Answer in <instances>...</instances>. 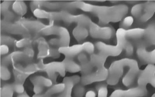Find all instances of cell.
<instances>
[{
	"mask_svg": "<svg viewBox=\"0 0 155 97\" xmlns=\"http://www.w3.org/2000/svg\"><path fill=\"white\" fill-rule=\"evenodd\" d=\"M70 9H77L90 12L98 18L99 25L106 26L110 23L121 21L128 13L129 7L125 4H119L112 6L92 5L83 2H69Z\"/></svg>",
	"mask_w": 155,
	"mask_h": 97,
	"instance_id": "1",
	"label": "cell"
},
{
	"mask_svg": "<svg viewBox=\"0 0 155 97\" xmlns=\"http://www.w3.org/2000/svg\"><path fill=\"white\" fill-rule=\"evenodd\" d=\"M126 70L129 71L133 77L136 78L140 71L137 61L134 59L125 58L113 62L108 69L107 83L110 86L116 85Z\"/></svg>",
	"mask_w": 155,
	"mask_h": 97,
	"instance_id": "2",
	"label": "cell"
},
{
	"mask_svg": "<svg viewBox=\"0 0 155 97\" xmlns=\"http://www.w3.org/2000/svg\"><path fill=\"white\" fill-rule=\"evenodd\" d=\"M117 43L116 45H108L102 41L95 43V47L99 51L108 57L118 56L121 53L125 47L127 39L126 36V30L119 28L116 32Z\"/></svg>",
	"mask_w": 155,
	"mask_h": 97,
	"instance_id": "3",
	"label": "cell"
},
{
	"mask_svg": "<svg viewBox=\"0 0 155 97\" xmlns=\"http://www.w3.org/2000/svg\"><path fill=\"white\" fill-rule=\"evenodd\" d=\"M45 35L55 34L58 36L57 38H53L49 41L51 45L59 47L69 46L70 41V37L68 31L65 27L54 25H47L41 32Z\"/></svg>",
	"mask_w": 155,
	"mask_h": 97,
	"instance_id": "4",
	"label": "cell"
},
{
	"mask_svg": "<svg viewBox=\"0 0 155 97\" xmlns=\"http://www.w3.org/2000/svg\"><path fill=\"white\" fill-rule=\"evenodd\" d=\"M38 70L45 72L48 78L50 79L53 83H56L58 75L64 77L66 70L63 62H53L44 63L43 59H40L37 62Z\"/></svg>",
	"mask_w": 155,
	"mask_h": 97,
	"instance_id": "5",
	"label": "cell"
},
{
	"mask_svg": "<svg viewBox=\"0 0 155 97\" xmlns=\"http://www.w3.org/2000/svg\"><path fill=\"white\" fill-rule=\"evenodd\" d=\"M38 71L37 63H28L23 65L18 63L13 65L15 82L23 84L29 76Z\"/></svg>",
	"mask_w": 155,
	"mask_h": 97,
	"instance_id": "6",
	"label": "cell"
},
{
	"mask_svg": "<svg viewBox=\"0 0 155 97\" xmlns=\"http://www.w3.org/2000/svg\"><path fill=\"white\" fill-rule=\"evenodd\" d=\"M88 29L90 35L94 38L107 40L116 35L115 30L110 26H100L92 22Z\"/></svg>",
	"mask_w": 155,
	"mask_h": 97,
	"instance_id": "7",
	"label": "cell"
},
{
	"mask_svg": "<svg viewBox=\"0 0 155 97\" xmlns=\"http://www.w3.org/2000/svg\"><path fill=\"white\" fill-rule=\"evenodd\" d=\"M134 44L136 47V54L138 59L142 63L147 64H155V48L151 51L146 48L149 44L144 40H135Z\"/></svg>",
	"mask_w": 155,
	"mask_h": 97,
	"instance_id": "8",
	"label": "cell"
},
{
	"mask_svg": "<svg viewBox=\"0 0 155 97\" xmlns=\"http://www.w3.org/2000/svg\"><path fill=\"white\" fill-rule=\"evenodd\" d=\"M108 74V69L105 66L97 68L95 72H93L88 74L82 75L80 83L85 86L94 82L106 81Z\"/></svg>",
	"mask_w": 155,
	"mask_h": 97,
	"instance_id": "9",
	"label": "cell"
},
{
	"mask_svg": "<svg viewBox=\"0 0 155 97\" xmlns=\"http://www.w3.org/2000/svg\"><path fill=\"white\" fill-rule=\"evenodd\" d=\"M138 86L146 87L147 84L155 88V66L148 64L143 70H140L138 76Z\"/></svg>",
	"mask_w": 155,
	"mask_h": 97,
	"instance_id": "10",
	"label": "cell"
},
{
	"mask_svg": "<svg viewBox=\"0 0 155 97\" xmlns=\"http://www.w3.org/2000/svg\"><path fill=\"white\" fill-rule=\"evenodd\" d=\"M1 31L11 34L24 36L25 37H28L30 31L28 29L17 23H12L3 20L1 21Z\"/></svg>",
	"mask_w": 155,
	"mask_h": 97,
	"instance_id": "11",
	"label": "cell"
},
{
	"mask_svg": "<svg viewBox=\"0 0 155 97\" xmlns=\"http://www.w3.org/2000/svg\"><path fill=\"white\" fill-rule=\"evenodd\" d=\"M62 21L68 24L75 23L77 25L84 26L88 28L92 22L91 19L86 15H73L65 11H64Z\"/></svg>",
	"mask_w": 155,
	"mask_h": 97,
	"instance_id": "12",
	"label": "cell"
},
{
	"mask_svg": "<svg viewBox=\"0 0 155 97\" xmlns=\"http://www.w3.org/2000/svg\"><path fill=\"white\" fill-rule=\"evenodd\" d=\"M147 94L146 87L138 86L127 90H116L109 97H141L145 96Z\"/></svg>",
	"mask_w": 155,
	"mask_h": 97,
	"instance_id": "13",
	"label": "cell"
},
{
	"mask_svg": "<svg viewBox=\"0 0 155 97\" xmlns=\"http://www.w3.org/2000/svg\"><path fill=\"white\" fill-rule=\"evenodd\" d=\"M31 60L24 51H15L2 58L1 59V65L8 66L21 62L29 63Z\"/></svg>",
	"mask_w": 155,
	"mask_h": 97,
	"instance_id": "14",
	"label": "cell"
},
{
	"mask_svg": "<svg viewBox=\"0 0 155 97\" xmlns=\"http://www.w3.org/2000/svg\"><path fill=\"white\" fill-rule=\"evenodd\" d=\"M81 82V77L78 75H74L66 77L64 79L63 82L65 85V88L63 92L58 95V97H72V92L73 88L76 85Z\"/></svg>",
	"mask_w": 155,
	"mask_h": 97,
	"instance_id": "15",
	"label": "cell"
},
{
	"mask_svg": "<svg viewBox=\"0 0 155 97\" xmlns=\"http://www.w3.org/2000/svg\"><path fill=\"white\" fill-rule=\"evenodd\" d=\"M16 22L30 31L35 33L41 32L47 26L39 21L25 18L19 19Z\"/></svg>",
	"mask_w": 155,
	"mask_h": 97,
	"instance_id": "16",
	"label": "cell"
},
{
	"mask_svg": "<svg viewBox=\"0 0 155 97\" xmlns=\"http://www.w3.org/2000/svg\"><path fill=\"white\" fill-rule=\"evenodd\" d=\"M60 53L64 55L66 58H72L83 52H84L83 44H77L71 46L61 47L58 48Z\"/></svg>",
	"mask_w": 155,
	"mask_h": 97,
	"instance_id": "17",
	"label": "cell"
},
{
	"mask_svg": "<svg viewBox=\"0 0 155 97\" xmlns=\"http://www.w3.org/2000/svg\"><path fill=\"white\" fill-rule=\"evenodd\" d=\"M78 60L81 66V73L82 75L92 73L94 66L91 63L86 53L83 52L78 55Z\"/></svg>",
	"mask_w": 155,
	"mask_h": 97,
	"instance_id": "18",
	"label": "cell"
},
{
	"mask_svg": "<svg viewBox=\"0 0 155 97\" xmlns=\"http://www.w3.org/2000/svg\"><path fill=\"white\" fill-rule=\"evenodd\" d=\"M155 12V1H148L143 3V14L139 19L142 23L149 21Z\"/></svg>",
	"mask_w": 155,
	"mask_h": 97,
	"instance_id": "19",
	"label": "cell"
},
{
	"mask_svg": "<svg viewBox=\"0 0 155 97\" xmlns=\"http://www.w3.org/2000/svg\"><path fill=\"white\" fill-rule=\"evenodd\" d=\"M107 83L106 81L99 82L97 84L96 91L97 92V97H107L108 89ZM96 94L95 91L93 90H90L86 93L85 97H96Z\"/></svg>",
	"mask_w": 155,
	"mask_h": 97,
	"instance_id": "20",
	"label": "cell"
},
{
	"mask_svg": "<svg viewBox=\"0 0 155 97\" xmlns=\"http://www.w3.org/2000/svg\"><path fill=\"white\" fill-rule=\"evenodd\" d=\"M144 29L145 33L144 40L149 45L155 46V20L149 22Z\"/></svg>",
	"mask_w": 155,
	"mask_h": 97,
	"instance_id": "21",
	"label": "cell"
},
{
	"mask_svg": "<svg viewBox=\"0 0 155 97\" xmlns=\"http://www.w3.org/2000/svg\"><path fill=\"white\" fill-rule=\"evenodd\" d=\"M37 41L38 44L37 57L38 59H43L50 57L51 47L49 44L42 38H39Z\"/></svg>",
	"mask_w": 155,
	"mask_h": 97,
	"instance_id": "22",
	"label": "cell"
},
{
	"mask_svg": "<svg viewBox=\"0 0 155 97\" xmlns=\"http://www.w3.org/2000/svg\"><path fill=\"white\" fill-rule=\"evenodd\" d=\"M108 57L101 52L94 53L91 55L90 60L94 67L96 69L105 66L104 65Z\"/></svg>",
	"mask_w": 155,
	"mask_h": 97,
	"instance_id": "23",
	"label": "cell"
},
{
	"mask_svg": "<svg viewBox=\"0 0 155 97\" xmlns=\"http://www.w3.org/2000/svg\"><path fill=\"white\" fill-rule=\"evenodd\" d=\"M73 34L75 39L80 42L84 41L89 35L88 29L84 26L77 25L73 29Z\"/></svg>",
	"mask_w": 155,
	"mask_h": 97,
	"instance_id": "24",
	"label": "cell"
},
{
	"mask_svg": "<svg viewBox=\"0 0 155 97\" xmlns=\"http://www.w3.org/2000/svg\"><path fill=\"white\" fill-rule=\"evenodd\" d=\"M144 28L137 27L126 30V36L127 39L133 40L142 39L144 36Z\"/></svg>",
	"mask_w": 155,
	"mask_h": 97,
	"instance_id": "25",
	"label": "cell"
},
{
	"mask_svg": "<svg viewBox=\"0 0 155 97\" xmlns=\"http://www.w3.org/2000/svg\"><path fill=\"white\" fill-rule=\"evenodd\" d=\"M30 81L33 84H38L46 88H50L53 85V81L49 78L41 75H35L31 76Z\"/></svg>",
	"mask_w": 155,
	"mask_h": 97,
	"instance_id": "26",
	"label": "cell"
},
{
	"mask_svg": "<svg viewBox=\"0 0 155 97\" xmlns=\"http://www.w3.org/2000/svg\"><path fill=\"white\" fill-rule=\"evenodd\" d=\"M66 71L70 73H77L81 71L80 65L74 61L72 58H65L63 61Z\"/></svg>",
	"mask_w": 155,
	"mask_h": 97,
	"instance_id": "27",
	"label": "cell"
},
{
	"mask_svg": "<svg viewBox=\"0 0 155 97\" xmlns=\"http://www.w3.org/2000/svg\"><path fill=\"white\" fill-rule=\"evenodd\" d=\"M12 9L15 13L19 16H23L26 14L27 7L23 1H15L12 5Z\"/></svg>",
	"mask_w": 155,
	"mask_h": 97,
	"instance_id": "28",
	"label": "cell"
},
{
	"mask_svg": "<svg viewBox=\"0 0 155 97\" xmlns=\"http://www.w3.org/2000/svg\"><path fill=\"white\" fill-rule=\"evenodd\" d=\"M143 3L134 5L131 8V12L132 16L135 19L139 20L143 12Z\"/></svg>",
	"mask_w": 155,
	"mask_h": 97,
	"instance_id": "29",
	"label": "cell"
},
{
	"mask_svg": "<svg viewBox=\"0 0 155 97\" xmlns=\"http://www.w3.org/2000/svg\"><path fill=\"white\" fill-rule=\"evenodd\" d=\"M14 92V91L12 84H5L1 87L0 97H13Z\"/></svg>",
	"mask_w": 155,
	"mask_h": 97,
	"instance_id": "30",
	"label": "cell"
},
{
	"mask_svg": "<svg viewBox=\"0 0 155 97\" xmlns=\"http://www.w3.org/2000/svg\"><path fill=\"white\" fill-rule=\"evenodd\" d=\"M73 92V97H84L86 93L85 86L79 83L74 86Z\"/></svg>",
	"mask_w": 155,
	"mask_h": 97,
	"instance_id": "31",
	"label": "cell"
},
{
	"mask_svg": "<svg viewBox=\"0 0 155 97\" xmlns=\"http://www.w3.org/2000/svg\"><path fill=\"white\" fill-rule=\"evenodd\" d=\"M33 12L34 16L38 18L51 19L52 12L48 11L41 8H38L35 10Z\"/></svg>",
	"mask_w": 155,
	"mask_h": 97,
	"instance_id": "32",
	"label": "cell"
},
{
	"mask_svg": "<svg viewBox=\"0 0 155 97\" xmlns=\"http://www.w3.org/2000/svg\"><path fill=\"white\" fill-rule=\"evenodd\" d=\"M134 21V18L132 16L124 17L120 22L119 28L124 29L125 30H128L133 24Z\"/></svg>",
	"mask_w": 155,
	"mask_h": 97,
	"instance_id": "33",
	"label": "cell"
},
{
	"mask_svg": "<svg viewBox=\"0 0 155 97\" xmlns=\"http://www.w3.org/2000/svg\"><path fill=\"white\" fill-rule=\"evenodd\" d=\"M0 76L1 79L3 81H8L11 79L12 74L7 66L1 65Z\"/></svg>",
	"mask_w": 155,
	"mask_h": 97,
	"instance_id": "34",
	"label": "cell"
},
{
	"mask_svg": "<svg viewBox=\"0 0 155 97\" xmlns=\"http://www.w3.org/2000/svg\"><path fill=\"white\" fill-rule=\"evenodd\" d=\"M33 41L29 37H26L16 41V47L18 48H25L30 46L32 44Z\"/></svg>",
	"mask_w": 155,
	"mask_h": 97,
	"instance_id": "35",
	"label": "cell"
},
{
	"mask_svg": "<svg viewBox=\"0 0 155 97\" xmlns=\"http://www.w3.org/2000/svg\"><path fill=\"white\" fill-rule=\"evenodd\" d=\"M17 41L15 38L11 37L10 36L4 35L1 36V45H6L9 46H13L16 44Z\"/></svg>",
	"mask_w": 155,
	"mask_h": 97,
	"instance_id": "36",
	"label": "cell"
},
{
	"mask_svg": "<svg viewBox=\"0 0 155 97\" xmlns=\"http://www.w3.org/2000/svg\"><path fill=\"white\" fill-rule=\"evenodd\" d=\"M124 50L126 56L130 57L132 56L134 53V44L130 41L127 40Z\"/></svg>",
	"mask_w": 155,
	"mask_h": 97,
	"instance_id": "37",
	"label": "cell"
},
{
	"mask_svg": "<svg viewBox=\"0 0 155 97\" xmlns=\"http://www.w3.org/2000/svg\"><path fill=\"white\" fill-rule=\"evenodd\" d=\"M84 47V52L90 55L94 53L95 46L92 42L90 41H86L83 44Z\"/></svg>",
	"mask_w": 155,
	"mask_h": 97,
	"instance_id": "38",
	"label": "cell"
},
{
	"mask_svg": "<svg viewBox=\"0 0 155 97\" xmlns=\"http://www.w3.org/2000/svg\"><path fill=\"white\" fill-rule=\"evenodd\" d=\"M14 92L18 94L23 93L25 91L24 86L21 83L15 82L12 84Z\"/></svg>",
	"mask_w": 155,
	"mask_h": 97,
	"instance_id": "39",
	"label": "cell"
},
{
	"mask_svg": "<svg viewBox=\"0 0 155 97\" xmlns=\"http://www.w3.org/2000/svg\"><path fill=\"white\" fill-rule=\"evenodd\" d=\"M4 16L3 20L8 22H12L15 19V15L10 11H8L3 14Z\"/></svg>",
	"mask_w": 155,
	"mask_h": 97,
	"instance_id": "40",
	"label": "cell"
},
{
	"mask_svg": "<svg viewBox=\"0 0 155 97\" xmlns=\"http://www.w3.org/2000/svg\"><path fill=\"white\" fill-rule=\"evenodd\" d=\"M12 2L10 1H5L1 4V13L3 14L5 12L9 11V8L11 5Z\"/></svg>",
	"mask_w": 155,
	"mask_h": 97,
	"instance_id": "41",
	"label": "cell"
},
{
	"mask_svg": "<svg viewBox=\"0 0 155 97\" xmlns=\"http://www.w3.org/2000/svg\"><path fill=\"white\" fill-rule=\"evenodd\" d=\"M34 91L36 95L43 93L45 87L38 84H34Z\"/></svg>",
	"mask_w": 155,
	"mask_h": 97,
	"instance_id": "42",
	"label": "cell"
},
{
	"mask_svg": "<svg viewBox=\"0 0 155 97\" xmlns=\"http://www.w3.org/2000/svg\"><path fill=\"white\" fill-rule=\"evenodd\" d=\"M60 55V52L58 49L54 48L51 47L50 53V57L53 58H58L59 57Z\"/></svg>",
	"mask_w": 155,
	"mask_h": 97,
	"instance_id": "43",
	"label": "cell"
},
{
	"mask_svg": "<svg viewBox=\"0 0 155 97\" xmlns=\"http://www.w3.org/2000/svg\"><path fill=\"white\" fill-rule=\"evenodd\" d=\"M9 48L8 46L6 45H1L0 47V52L1 55L8 54L9 52Z\"/></svg>",
	"mask_w": 155,
	"mask_h": 97,
	"instance_id": "44",
	"label": "cell"
},
{
	"mask_svg": "<svg viewBox=\"0 0 155 97\" xmlns=\"http://www.w3.org/2000/svg\"><path fill=\"white\" fill-rule=\"evenodd\" d=\"M53 95L50 92L49 90H48L44 93L39 94V95H35L32 97H52Z\"/></svg>",
	"mask_w": 155,
	"mask_h": 97,
	"instance_id": "45",
	"label": "cell"
},
{
	"mask_svg": "<svg viewBox=\"0 0 155 97\" xmlns=\"http://www.w3.org/2000/svg\"><path fill=\"white\" fill-rule=\"evenodd\" d=\"M17 97H31L29 96L28 94L27 93V92L25 91V92L23 93L19 94L18 95Z\"/></svg>",
	"mask_w": 155,
	"mask_h": 97,
	"instance_id": "46",
	"label": "cell"
},
{
	"mask_svg": "<svg viewBox=\"0 0 155 97\" xmlns=\"http://www.w3.org/2000/svg\"><path fill=\"white\" fill-rule=\"evenodd\" d=\"M151 97H155V93L153 94V95H152Z\"/></svg>",
	"mask_w": 155,
	"mask_h": 97,
	"instance_id": "47",
	"label": "cell"
}]
</instances>
